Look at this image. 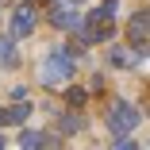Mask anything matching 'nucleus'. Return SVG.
Wrapping results in <instances>:
<instances>
[{
	"mask_svg": "<svg viewBox=\"0 0 150 150\" xmlns=\"http://www.w3.org/2000/svg\"><path fill=\"white\" fill-rule=\"evenodd\" d=\"M135 123H139V112L131 108V104H112V112H108V127L112 131H119V135H127V131H135Z\"/></svg>",
	"mask_w": 150,
	"mask_h": 150,
	"instance_id": "f03ea898",
	"label": "nucleus"
},
{
	"mask_svg": "<svg viewBox=\"0 0 150 150\" xmlns=\"http://www.w3.org/2000/svg\"><path fill=\"white\" fill-rule=\"evenodd\" d=\"M0 66H8V69L16 66V50H12V42H8V39H0Z\"/></svg>",
	"mask_w": 150,
	"mask_h": 150,
	"instance_id": "9d476101",
	"label": "nucleus"
},
{
	"mask_svg": "<svg viewBox=\"0 0 150 150\" xmlns=\"http://www.w3.org/2000/svg\"><path fill=\"white\" fill-rule=\"evenodd\" d=\"M112 150H135V142L131 139H119V142H112Z\"/></svg>",
	"mask_w": 150,
	"mask_h": 150,
	"instance_id": "ddd939ff",
	"label": "nucleus"
},
{
	"mask_svg": "<svg viewBox=\"0 0 150 150\" xmlns=\"http://www.w3.org/2000/svg\"><path fill=\"white\" fill-rule=\"evenodd\" d=\"M77 4H85V0H77Z\"/></svg>",
	"mask_w": 150,
	"mask_h": 150,
	"instance_id": "2eb2a0df",
	"label": "nucleus"
},
{
	"mask_svg": "<svg viewBox=\"0 0 150 150\" xmlns=\"http://www.w3.org/2000/svg\"><path fill=\"white\" fill-rule=\"evenodd\" d=\"M42 142H46V139H42L39 131H23V139H19L23 150H42Z\"/></svg>",
	"mask_w": 150,
	"mask_h": 150,
	"instance_id": "6e6552de",
	"label": "nucleus"
},
{
	"mask_svg": "<svg viewBox=\"0 0 150 150\" xmlns=\"http://www.w3.org/2000/svg\"><path fill=\"white\" fill-rule=\"evenodd\" d=\"M81 127H85L81 115H62V119H58V131H62V135H77Z\"/></svg>",
	"mask_w": 150,
	"mask_h": 150,
	"instance_id": "0eeeda50",
	"label": "nucleus"
},
{
	"mask_svg": "<svg viewBox=\"0 0 150 150\" xmlns=\"http://www.w3.org/2000/svg\"><path fill=\"white\" fill-rule=\"evenodd\" d=\"M35 31V8L31 4H19L16 16H12V39H27Z\"/></svg>",
	"mask_w": 150,
	"mask_h": 150,
	"instance_id": "7ed1b4c3",
	"label": "nucleus"
},
{
	"mask_svg": "<svg viewBox=\"0 0 150 150\" xmlns=\"http://www.w3.org/2000/svg\"><path fill=\"white\" fill-rule=\"evenodd\" d=\"M54 27H62V31H77V27H81V16H77L73 8H58V12H54Z\"/></svg>",
	"mask_w": 150,
	"mask_h": 150,
	"instance_id": "39448f33",
	"label": "nucleus"
},
{
	"mask_svg": "<svg viewBox=\"0 0 150 150\" xmlns=\"http://www.w3.org/2000/svg\"><path fill=\"white\" fill-rule=\"evenodd\" d=\"M27 115H31V104H12L0 112V123H27Z\"/></svg>",
	"mask_w": 150,
	"mask_h": 150,
	"instance_id": "423d86ee",
	"label": "nucleus"
},
{
	"mask_svg": "<svg viewBox=\"0 0 150 150\" xmlns=\"http://www.w3.org/2000/svg\"><path fill=\"white\" fill-rule=\"evenodd\" d=\"M73 77V54L66 50V46H58L50 58H46V66H42V81L50 85V88H58V85H66Z\"/></svg>",
	"mask_w": 150,
	"mask_h": 150,
	"instance_id": "f257e3e1",
	"label": "nucleus"
},
{
	"mask_svg": "<svg viewBox=\"0 0 150 150\" xmlns=\"http://www.w3.org/2000/svg\"><path fill=\"white\" fill-rule=\"evenodd\" d=\"M127 35H131L135 50L142 54V50H146V16H142V12H139V16H131V23H127Z\"/></svg>",
	"mask_w": 150,
	"mask_h": 150,
	"instance_id": "20e7f679",
	"label": "nucleus"
},
{
	"mask_svg": "<svg viewBox=\"0 0 150 150\" xmlns=\"http://www.w3.org/2000/svg\"><path fill=\"white\" fill-rule=\"evenodd\" d=\"M85 100H88L85 88H66V104L69 108H85Z\"/></svg>",
	"mask_w": 150,
	"mask_h": 150,
	"instance_id": "1a4fd4ad",
	"label": "nucleus"
},
{
	"mask_svg": "<svg viewBox=\"0 0 150 150\" xmlns=\"http://www.w3.org/2000/svg\"><path fill=\"white\" fill-rule=\"evenodd\" d=\"M135 62V54H127V50H112V66H131Z\"/></svg>",
	"mask_w": 150,
	"mask_h": 150,
	"instance_id": "9b49d317",
	"label": "nucleus"
},
{
	"mask_svg": "<svg viewBox=\"0 0 150 150\" xmlns=\"http://www.w3.org/2000/svg\"><path fill=\"white\" fill-rule=\"evenodd\" d=\"M0 150H4V139H0Z\"/></svg>",
	"mask_w": 150,
	"mask_h": 150,
	"instance_id": "4468645a",
	"label": "nucleus"
},
{
	"mask_svg": "<svg viewBox=\"0 0 150 150\" xmlns=\"http://www.w3.org/2000/svg\"><path fill=\"white\" fill-rule=\"evenodd\" d=\"M115 12H119V4H115V0H104V4H100V16H104V19H112Z\"/></svg>",
	"mask_w": 150,
	"mask_h": 150,
	"instance_id": "f8f14e48",
	"label": "nucleus"
}]
</instances>
